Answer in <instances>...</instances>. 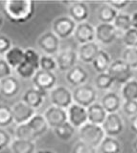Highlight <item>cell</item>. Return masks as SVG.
I'll return each instance as SVG.
<instances>
[{
    "label": "cell",
    "mask_w": 137,
    "mask_h": 153,
    "mask_svg": "<svg viewBox=\"0 0 137 153\" xmlns=\"http://www.w3.org/2000/svg\"><path fill=\"white\" fill-rule=\"evenodd\" d=\"M12 137L4 128H0V151L11 146Z\"/></svg>",
    "instance_id": "cell-43"
},
{
    "label": "cell",
    "mask_w": 137,
    "mask_h": 153,
    "mask_svg": "<svg viewBox=\"0 0 137 153\" xmlns=\"http://www.w3.org/2000/svg\"><path fill=\"white\" fill-rule=\"evenodd\" d=\"M130 129L132 132L137 135V115L130 118Z\"/></svg>",
    "instance_id": "cell-46"
},
{
    "label": "cell",
    "mask_w": 137,
    "mask_h": 153,
    "mask_svg": "<svg viewBox=\"0 0 137 153\" xmlns=\"http://www.w3.org/2000/svg\"><path fill=\"white\" fill-rule=\"evenodd\" d=\"M12 47L10 38L5 36H0V55H5Z\"/></svg>",
    "instance_id": "cell-44"
},
{
    "label": "cell",
    "mask_w": 137,
    "mask_h": 153,
    "mask_svg": "<svg viewBox=\"0 0 137 153\" xmlns=\"http://www.w3.org/2000/svg\"><path fill=\"white\" fill-rule=\"evenodd\" d=\"M99 148L101 153H120L122 150V145L116 138L106 136Z\"/></svg>",
    "instance_id": "cell-28"
},
{
    "label": "cell",
    "mask_w": 137,
    "mask_h": 153,
    "mask_svg": "<svg viewBox=\"0 0 137 153\" xmlns=\"http://www.w3.org/2000/svg\"><path fill=\"white\" fill-rule=\"evenodd\" d=\"M95 86L96 88L102 91H107L109 90L113 84L115 83L114 79H112V76L107 73H102L98 74V76L95 78Z\"/></svg>",
    "instance_id": "cell-32"
},
{
    "label": "cell",
    "mask_w": 137,
    "mask_h": 153,
    "mask_svg": "<svg viewBox=\"0 0 137 153\" xmlns=\"http://www.w3.org/2000/svg\"><path fill=\"white\" fill-rule=\"evenodd\" d=\"M123 42L127 47L137 48V30L134 28L123 33Z\"/></svg>",
    "instance_id": "cell-39"
},
{
    "label": "cell",
    "mask_w": 137,
    "mask_h": 153,
    "mask_svg": "<svg viewBox=\"0 0 137 153\" xmlns=\"http://www.w3.org/2000/svg\"><path fill=\"white\" fill-rule=\"evenodd\" d=\"M74 38L80 45L94 42L96 39V28L88 22L80 23L75 30Z\"/></svg>",
    "instance_id": "cell-12"
},
{
    "label": "cell",
    "mask_w": 137,
    "mask_h": 153,
    "mask_svg": "<svg viewBox=\"0 0 137 153\" xmlns=\"http://www.w3.org/2000/svg\"><path fill=\"white\" fill-rule=\"evenodd\" d=\"M122 109L127 116L133 117L137 115V100H126L122 104Z\"/></svg>",
    "instance_id": "cell-41"
},
{
    "label": "cell",
    "mask_w": 137,
    "mask_h": 153,
    "mask_svg": "<svg viewBox=\"0 0 137 153\" xmlns=\"http://www.w3.org/2000/svg\"><path fill=\"white\" fill-rule=\"evenodd\" d=\"M36 4L32 0H9L4 3L7 18L13 23H25L33 17Z\"/></svg>",
    "instance_id": "cell-1"
},
{
    "label": "cell",
    "mask_w": 137,
    "mask_h": 153,
    "mask_svg": "<svg viewBox=\"0 0 137 153\" xmlns=\"http://www.w3.org/2000/svg\"><path fill=\"white\" fill-rule=\"evenodd\" d=\"M101 49L96 42H90L80 45L78 49V57L83 63H92Z\"/></svg>",
    "instance_id": "cell-19"
},
{
    "label": "cell",
    "mask_w": 137,
    "mask_h": 153,
    "mask_svg": "<svg viewBox=\"0 0 137 153\" xmlns=\"http://www.w3.org/2000/svg\"><path fill=\"white\" fill-rule=\"evenodd\" d=\"M40 56L35 49L33 48H27L25 49V61L33 65L36 70H39L40 63Z\"/></svg>",
    "instance_id": "cell-38"
},
{
    "label": "cell",
    "mask_w": 137,
    "mask_h": 153,
    "mask_svg": "<svg viewBox=\"0 0 137 153\" xmlns=\"http://www.w3.org/2000/svg\"><path fill=\"white\" fill-rule=\"evenodd\" d=\"M102 126L107 137L115 138L124 131V123L121 116L117 113L107 114V117Z\"/></svg>",
    "instance_id": "cell-10"
},
{
    "label": "cell",
    "mask_w": 137,
    "mask_h": 153,
    "mask_svg": "<svg viewBox=\"0 0 137 153\" xmlns=\"http://www.w3.org/2000/svg\"><path fill=\"white\" fill-rule=\"evenodd\" d=\"M112 24L114 25V27L116 28V30L118 32L125 33L126 32L129 31L130 29L132 28L131 16L126 13H119L118 16H116L114 22Z\"/></svg>",
    "instance_id": "cell-29"
},
{
    "label": "cell",
    "mask_w": 137,
    "mask_h": 153,
    "mask_svg": "<svg viewBox=\"0 0 137 153\" xmlns=\"http://www.w3.org/2000/svg\"><path fill=\"white\" fill-rule=\"evenodd\" d=\"M108 4L109 6H111L113 9H115L117 12L122 11L125 8H127L130 5V1H127V0H118V1H107L106 2Z\"/></svg>",
    "instance_id": "cell-45"
},
{
    "label": "cell",
    "mask_w": 137,
    "mask_h": 153,
    "mask_svg": "<svg viewBox=\"0 0 137 153\" xmlns=\"http://www.w3.org/2000/svg\"><path fill=\"white\" fill-rule=\"evenodd\" d=\"M88 114V123H91L98 126H103L107 117V112L102 106L101 103H93L89 107H87Z\"/></svg>",
    "instance_id": "cell-23"
},
{
    "label": "cell",
    "mask_w": 137,
    "mask_h": 153,
    "mask_svg": "<svg viewBox=\"0 0 137 153\" xmlns=\"http://www.w3.org/2000/svg\"><path fill=\"white\" fill-rule=\"evenodd\" d=\"M15 136H16V139H18V140H27L31 142H35L36 140V136L34 135V133L32 132L30 127L28 126L27 123L18 124L16 128Z\"/></svg>",
    "instance_id": "cell-34"
},
{
    "label": "cell",
    "mask_w": 137,
    "mask_h": 153,
    "mask_svg": "<svg viewBox=\"0 0 137 153\" xmlns=\"http://www.w3.org/2000/svg\"><path fill=\"white\" fill-rule=\"evenodd\" d=\"M72 153H97L96 147H94L88 143L82 141H79L75 143L72 148Z\"/></svg>",
    "instance_id": "cell-40"
},
{
    "label": "cell",
    "mask_w": 137,
    "mask_h": 153,
    "mask_svg": "<svg viewBox=\"0 0 137 153\" xmlns=\"http://www.w3.org/2000/svg\"><path fill=\"white\" fill-rule=\"evenodd\" d=\"M107 73L118 84L124 85L132 79V69L122 59H115L111 62Z\"/></svg>",
    "instance_id": "cell-4"
},
{
    "label": "cell",
    "mask_w": 137,
    "mask_h": 153,
    "mask_svg": "<svg viewBox=\"0 0 137 153\" xmlns=\"http://www.w3.org/2000/svg\"><path fill=\"white\" fill-rule=\"evenodd\" d=\"M4 59L13 69H16L25 61V50L18 46H13L5 55Z\"/></svg>",
    "instance_id": "cell-22"
},
{
    "label": "cell",
    "mask_w": 137,
    "mask_h": 153,
    "mask_svg": "<svg viewBox=\"0 0 137 153\" xmlns=\"http://www.w3.org/2000/svg\"><path fill=\"white\" fill-rule=\"evenodd\" d=\"M36 153H55L52 150H48V149H44V150H39Z\"/></svg>",
    "instance_id": "cell-49"
},
{
    "label": "cell",
    "mask_w": 137,
    "mask_h": 153,
    "mask_svg": "<svg viewBox=\"0 0 137 153\" xmlns=\"http://www.w3.org/2000/svg\"><path fill=\"white\" fill-rule=\"evenodd\" d=\"M12 108L13 115V123H16L17 126L28 123L36 114L35 109H33L23 102H16Z\"/></svg>",
    "instance_id": "cell-15"
},
{
    "label": "cell",
    "mask_w": 137,
    "mask_h": 153,
    "mask_svg": "<svg viewBox=\"0 0 137 153\" xmlns=\"http://www.w3.org/2000/svg\"><path fill=\"white\" fill-rule=\"evenodd\" d=\"M2 24H3V16H1V13H0V28H1Z\"/></svg>",
    "instance_id": "cell-50"
},
{
    "label": "cell",
    "mask_w": 137,
    "mask_h": 153,
    "mask_svg": "<svg viewBox=\"0 0 137 153\" xmlns=\"http://www.w3.org/2000/svg\"><path fill=\"white\" fill-rule=\"evenodd\" d=\"M43 117L45 118L49 127L53 129L68 122L67 110L54 106V105H51L50 107L45 110V112L43 113Z\"/></svg>",
    "instance_id": "cell-9"
},
{
    "label": "cell",
    "mask_w": 137,
    "mask_h": 153,
    "mask_svg": "<svg viewBox=\"0 0 137 153\" xmlns=\"http://www.w3.org/2000/svg\"><path fill=\"white\" fill-rule=\"evenodd\" d=\"M111 59L108 53L105 50H100L96 56V59L92 62L93 68L99 74L106 73L108 71V68L111 64Z\"/></svg>",
    "instance_id": "cell-25"
},
{
    "label": "cell",
    "mask_w": 137,
    "mask_h": 153,
    "mask_svg": "<svg viewBox=\"0 0 137 153\" xmlns=\"http://www.w3.org/2000/svg\"><path fill=\"white\" fill-rule=\"evenodd\" d=\"M131 24H132V28L137 30V12L131 14Z\"/></svg>",
    "instance_id": "cell-47"
},
{
    "label": "cell",
    "mask_w": 137,
    "mask_h": 153,
    "mask_svg": "<svg viewBox=\"0 0 137 153\" xmlns=\"http://www.w3.org/2000/svg\"><path fill=\"white\" fill-rule=\"evenodd\" d=\"M78 53L72 49H66L60 51L56 56V60L58 63V68L61 72H68L73 67L76 66L78 60Z\"/></svg>",
    "instance_id": "cell-14"
},
{
    "label": "cell",
    "mask_w": 137,
    "mask_h": 153,
    "mask_svg": "<svg viewBox=\"0 0 137 153\" xmlns=\"http://www.w3.org/2000/svg\"><path fill=\"white\" fill-rule=\"evenodd\" d=\"M50 102L54 106L67 110L74 103L73 92L65 86H56L50 91Z\"/></svg>",
    "instance_id": "cell-5"
},
{
    "label": "cell",
    "mask_w": 137,
    "mask_h": 153,
    "mask_svg": "<svg viewBox=\"0 0 137 153\" xmlns=\"http://www.w3.org/2000/svg\"><path fill=\"white\" fill-rule=\"evenodd\" d=\"M118 13L115 9H113L108 4L105 3L99 8L97 16L98 19L101 21V23H109L112 24L114 22L116 16H118Z\"/></svg>",
    "instance_id": "cell-27"
},
{
    "label": "cell",
    "mask_w": 137,
    "mask_h": 153,
    "mask_svg": "<svg viewBox=\"0 0 137 153\" xmlns=\"http://www.w3.org/2000/svg\"><path fill=\"white\" fill-rule=\"evenodd\" d=\"M67 115H68V122L75 128L79 129L88 123L87 108L75 102L67 109Z\"/></svg>",
    "instance_id": "cell-11"
},
{
    "label": "cell",
    "mask_w": 137,
    "mask_h": 153,
    "mask_svg": "<svg viewBox=\"0 0 137 153\" xmlns=\"http://www.w3.org/2000/svg\"><path fill=\"white\" fill-rule=\"evenodd\" d=\"M27 124H28V126L30 127L32 132L34 133V135L36 136V139L41 137L43 134H45L49 128V126H48V123H47L45 118L43 117V115H40V114H36L35 116L27 123Z\"/></svg>",
    "instance_id": "cell-24"
},
{
    "label": "cell",
    "mask_w": 137,
    "mask_h": 153,
    "mask_svg": "<svg viewBox=\"0 0 137 153\" xmlns=\"http://www.w3.org/2000/svg\"><path fill=\"white\" fill-rule=\"evenodd\" d=\"M132 148H133L134 152L137 153V138H135L134 141L132 142Z\"/></svg>",
    "instance_id": "cell-48"
},
{
    "label": "cell",
    "mask_w": 137,
    "mask_h": 153,
    "mask_svg": "<svg viewBox=\"0 0 137 153\" xmlns=\"http://www.w3.org/2000/svg\"><path fill=\"white\" fill-rule=\"evenodd\" d=\"M37 45L40 50L47 56H57L59 54L60 39L52 31H48L39 37L37 39Z\"/></svg>",
    "instance_id": "cell-7"
},
{
    "label": "cell",
    "mask_w": 137,
    "mask_h": 153,
    "mask_svg": "<svg viewBox=\"0 0 137 153\" xmlns=\"http://www.w3.org/2000/svg\"><path fill=\"white\" fill-rule=\"evenodd\" d=\"M78 24L67 16H61L56 18L52 24V32L60 39H65L71 36H74Z\"/></svg>",
    "instance_id": "cell-3"
},
{
    "label": "cell",
    "mask_w": 137,
    "mask_h": 153,
    "mask_svg": "<svg viewBox=\"0 0 137 153\" xmlns=\"http://www.w3.org/2000/svg\"><path fill=\"white\" fill-rule=\"evenodd\" d=\"M88 79V73L83 69L82 66L76 65L71 70L66 72L65 79L70 84L74 86L75 88L79 86L83 85Z\"/></svg>",
    "instance_id": "cell-18"
},
{
    "label": "cell",
    "mask_w": 137,
    "mask_h": 153,
    "mask_svg": "<svg viewBox=\"0 0 137 153\" xmlns=\"http://www.w3.org/2000/svg\"><path fill=\"white\" fill-rule=\"evenodd\" d=\"M13 123V108L7 104H0V128H5Z\"/></svg>",
    "instance_id": "cell-33"
},
{
    "label": "cell",
    "mask_w": 137,
    "mask_h": 153,
    "mask_svg": "<svg viewBox=\"0 0 137 153\" xmlns=\"http://www.w3.org/2000/svg\"><path fill=\"white\" fill-rule=\"evenodd\" d=\"M79 137L80 141L97 148L101 146L106 135L102 126L87 123L79 128Z\"/></svg>",
    "instance_id": "cell-2"
},
{
    "label": "cell",
    "mask_w": 137,
    "mask_h": 153,
    "mask_svg": "<svg viewBox=\"0 0 137 153\" xmlns=\"http://www.w3.org/2000/svg\"><path fill=\"white\" fill-rule=\"evenodd\" d=\"M13 68L9 65L8 62L5 60V59L0 57V81L2 79L8 78L12 76Z\"/></svg>",
    "instance_id": "cell-42"
},
{
    "label": "cell",
    "mask_w": 137,
    "mask_h": 153,
    "mask_svg": "<svg viewBox=\"0 0 137 153\" xmlns=\"http://www.w3.org/2000/svg\"><path fill=\"white\" fill-rule=\"evenodd\" d=\"M102 106L105 108L107 114L117 113L122 106V102L119 95L115 92H106L101 100Z\"/></svg>",
    "instance_id": "cell-21"
},
{
    "label": "cell",
    "mask_w": 137,
    "mask_h": 153,
    "mask_svg": "<svg viewBox=\"0 0 137 153\" xmlns=\"http://www.w3.org/2000/svg\"><path fill=\"white\" fill-rule=\"evenodd\" d=\"M97 91L90 85L83 84L76 87L73 91V100L74 102L83 107H89L90 105L96 102L97 100Z\"/></svg>",
    "instance_id": "cell-6"
},
{
    "label": "cell",
    "mask_w": 137,
    "mask_h": 153,
    "mask_svg": "<svg viewBox=\"0 0 137 153\" xmlns=\"http://www.w3.org/2000/svg\"><path fill=\"white\" fill-rule=\"evenodd\" d=\"M20 91V83L15 76L8 78L0 81V94L5 98H13Z\"/></svg>",
    "instance_id": "cell-20"
},
{
    "label": "cell",
    "mask_w": 137,
    "mask_h": 153,
    "mask_svg": "<svg viewBox=\"0 0 137 153\" xmlns=\"http://www.w3.org/2000/svg\"><path fill=\"white\" fill-rule=\"evenodd\" d=\"M36 69L35 68L34 66L31 65L30 63L24 61L21 65H19L16 69V74L20 76L21 79H30L34 78V76L36 73Z\"/></svg>",
    "instance_id": "cell-36"
},
{
    "label": "cell",
    "mask_w": 137,
    "mask_h": 153,
    "mask_svg": "<svg viewBox=\"0 0 137 153\" xmlns=\"http://www.w3.org/2000/svg\"><path fill=\"white\" fill-rule=\"evenodd\" d=\"M96 28V39L103 45H110L116 40L118 32L113 24L100 23Z\"/></svg>",
    "instance_id": "cell-13"
},
{
    "label": "cell",
    "mask_w": 137,
    "mask_h": 153,
    "mask_svg": "<svg viewBox=\"0 0 137 153\" xmlns=\"http://www.w3.org/2000/svg\"><path fill=\"white\" fill-rule=\"evenodd\" d=\"M33 84L35 88L39 89L42 92L51 91L56 87L57 76L53 72H47L43 70H37L34 78L32 79Z\"/></svg>",
    "instance_id": "cell-8"
},
{
    "label": "cell",
    "mask_w": 137,
    "mask_h": 153,
    "mask_svg": "<svg viewBox=\"0 0 137 153\" xmlns=\"http://www.w3.org/2000/svg\"><path fill=\"white\" fill-rule=\"evenodd\" d=\"M10 147L13 153H35L36 151L35 142L27 140L15 139V140H13Z\"/></svg>",
    "instance_id": "cell-26"
},
{
    "label": "cell",
    "mask_w": 137,
    "mask_h": 153,
    "mask_svg": "<svg viewBox=\"0 0 137 153\" xmlns=\"http://www.w3.org/2000/svg\"><path fill=\"white\" fill-rule=\"evenodd\" d=\"M122 59L131 69H137V48L126 47L125 50L123 51Z\"/></svg>",
    "instance_id": "cell-35"
},
{
    "label": "cell",
    "mask_w": 137,
    "mask_h": 153,
    "mask_svg": "<svg viewBox=\"0 0 137 153\" xmlns=\"http://www.w3.org/2000/svg\"><path fill=\"white\" fill-rule=\"evenodd\" d=\"M122 98L126 100H137V80L130 79L122 86Z\"/></svg>",
    "instance_id": "cell-31"
},
{
    "label": "cell",
    "mask_w": 137,
    "mask_h": 153,
    "mask_svg": "<svg viewBox=\"0 0 137 153\" xmlns=\"http://www.w3.org/2000/svg\"><path fill=\"white\" fill-rule=\"evenodd\" d=\"M46 96V92L36 89V88H30L27 89L22 96V102L29 105L33 109H39L43 104L44 99Z\"/></svg>",
    "instance_id": "cell-17"
},
{
    "label": "cell",
    "mask_w": 137,
    "mask_h": 153,
    "mask_svg": "<svg viewBox=\"0 0 137 153\" xmlns=\"http://www.w3.org/2000/svg\"><path fill=\"white\" fill-rule=\"evenodd\" d=\"M69 16L77 24L86 22L89 16V8L87 5L82 1H74L68 7Z\"/></svg>",
    "instance_id": "cell-16"
},
{
    "label": "cell",
    "mask_w": 137,
    "mask_h": 153,
    "mask_svg": "<svg viewBox=\"0 0 137 153\" xmlns=\"http://www.w3.org/2000/svg\"><path fill=\"white\" fill-rule=\"evenodd\" d=\"M75 130H76V128L69 122H66L63 124H61V126L56 127L54 129V133L60 140L67 142L69 140H71L72 137L74 136Z\"/></svg>",
    "instance_id": "cell-30"
},
{
    "label": "cell",
    "mask_w": 137,
    "mask_h": 153,
    "mask_svg": "<svg viewBox=\"0 0 137 153\" xmlns=\"http://www.w3.org/2000/svg\"><path fill=\"white\" fill-rule=\"evenodd\" d=\"M39 69L47 71V72H53L58 69V63H57L56 57L52 56L43 55L40 57V63H39Z\"/></svg>",
    "instance_id": "cell-37"
}]
</instances>
